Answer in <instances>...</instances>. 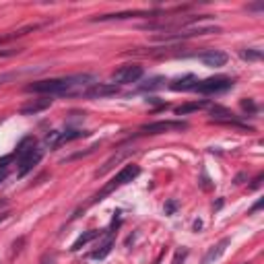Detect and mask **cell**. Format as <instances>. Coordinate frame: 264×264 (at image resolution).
Here are the masks:
<instances>
[{
    "mask_svg": "<svg viewBox=\"0 0 264 264\" xmlns=\"http://www.w3.org/2000/svg\"><path fill=\"white\" fill-rule=\"evenodd\" d=\"M93 75H73V76H60V78H43V81H33L31 85L25 87L27 93H41V95H75L85 93L87 87L95 85Z\"/></svg>",
    "mask_w": 264,
    "mask_h": 264,
    "instance_id": "6da1fadb",
    "label": "cell"
},
{
    "mask_svg": "<svg viewBox=\"0 0 264 264\" xmlns=\"http://www.w3.org/2000/svg\"><path fill=\"white\" fill-rule=\"evenodd\" d=\"M138 173H140V167H138V165H134V163L124 165V167H122V170H120V171L113 175V178L101 188V192H97V194L93 196L91 202H101L108 194H112L113 190H118V188H122V186H126L128 182H132L134 178H138Z\"/></svg>",
    "mask_w": 264,
    "mask_h": 264,
    "instance_id": "7a4b0ae2",
    "label": "cell"
},
{
    "mask_svg": "<svg viewBox=\"0 0 264 264\" xmlns=\"http://www.w3.org/2000/svg\"><path fill=\"white\" fill-rule=\"evenodd\" d=\"M233 87V78L229 76H210V78H205V81H198L194 91L202 93V95H213V93H223L227 89Z\"/></svg>",
    "mask_w": 264,
    "mask_h": 264,
    "instance_id": "3957f363",
    "label": "cell"
},
{
    "mask_svg": "<svg viewBox=\"0 0 264 264\" xmlns=\"http://www.w3.org/2000/svg\"><path fill=\"white\" fill-rule=\"evenodd\" d=\"M81 136H87V132L83 130H52L43 136V145L48 149H56V147H62L70 140H76Z\"/></svg>",
    "mask_w": 264,
    "mask_h": 264,
    "instance_id": "277c9868",
    "label": "cell"
},
{
    "mask_svg": "<svg viewBox=\"0 0 264 264\" xmlns=\"http://www.w3.org/2000/svg\"><path fill=\"white\" fill-rule=\"evenodd\" d=\"M143 76V66H138V64H126V66H122L118 68L116 73L112 75V83L113 85H130V83H136L138 78Z\"/></svg>",
    "mask_w": 264,
    "mask_h": 264,
    "instance_id": "5b68a950",
    "label": "cell"
},
{
    "mask_svg": "<svg viewBox=\"0 0 264 264\" xmlns=\"http://www.w3.org/2000/svg\"><path fill=\"white\" fill-rule=\"evenodd\" d=\"M188 124L180 120H161V122H151V124H143L140 126V132L143 134H161V132L167 130H186Z\"/></svg>",
    "mask_w": 264,
    "mask_h": 264,
    "instance_id": "8992f818",
    "label": "cell"
},
{
    "mask_svg": "<svg viewBox=\"0 0 264 264\" xmlns=\"http://www.w3.org/2000/svg\"><path fill=\"white\" fill-rule=\"evenodd\" d=\"M41 157H43V149L39 147H33L31 151H27L23 157H19V167H17V175L19 178H25L35 165H38L41 161Z\"/></svg>",
    "mask_w": 264,
    "mask_h": 264,
    "instance_id": "52a82bcc",
    "label": "cell"
},
{
    "mask_svg": "<svg viewBox=\"0 0 264 264\" xmlns=\"http://www.w3.org/2000/svg\"><path fill=\"white\" fill-rule=\"evenodd\" d=\"M118 91H120V87L113 85V83H95V85H91L89 89L85 91V95H87V97L103 99V97H112V95H116Z\"/></svg>",
    "mask_w": 264,
    "mask_h": 264,
    "instance_id": "ba28073f",
    "label": "cell"
},
{
    "mask_svg": "<svg viewBox=\"0 0 264 264\" xmlns=\"http://www.w3.org/2000/svg\"><path fill=\"white\" fill-rule=\"evenodd\" d=\"M198 60L208 68H221L227 64V54L225 52H219V50H208V52L198 54Z\"/></svg>",
    "mask_w": 264,
    "mask_h": 264,
    "instance_id": "9c48e42d",
    "label": "cell"
},
{
    "mask_svg": "<svg viewBox=\"0 0 264 264\" xmlns=\"http://www.w3.org/2000/svg\"><path fill=\"white\" fill-rule=\"evenodd\" d=\"M52 97H41V99H31L29 103H25L21 108V116H33V113H39L43 110H48L52 105Z\"/></svg>",
    "mask_w": 264,
    "mask_h": 264,
    "instance_id": "30bf717a",
    "label": "cell"
},
{
    "mask_svg": "<svg viewBox=\"0 0 264 264\" xmlns=\"http://www.w3.org/2000/svg\"><path fill=\"white\" fill-rule=\"evenodd\" d=\"M159 11H132V13H113V15H101L95 17V21H112V19H128V17H159Z\"/></svg>",
    "mask_w": 264,
    "mask_h": 264,
    "instance_id": "8fae6325",
    "label": "cell"
},
{
    "mask_svg": "<svg viewBox=\"0 0 264 264\" xmlns=\"http://www.w3.org/2000/svg\"><path fill=\"white\" fill-rule=\"evenodd\" d=\"M229 244H231L229 237H223V240L219 242L217 245H213V248H210V250L207 252V256H205V264H213L215 260L221 258V256H223V252L227 250V245H229Z\"/></svg>",
    "mask_w": 264,
    "mask_h": 264,
    "instance_id": "7c38bea8",
    "label": "cell"
},
{
    "mask_svg": "<svg viewBox=\"0 0 264 264\" xmlns=\"http://www.w3.org/2000/svg\"><path fill=\"white\" fill-rule=\"evenodd\" d=\"M39 27H41V25L33 23V25H25V27L17 29V31H8V33H2V35H0V43L13 41V39H17V38H23V35H27V33H31V31H38Z\"/></svg>",
    "mask_w": 264,
    "mask_h": 264,
    "instance_id": "4fadbf2b",
    "label": "cell"
},
{
    "mask_svg": "<svg viewBox=\"0 0 264 264\" xmlns=\"http://www.w3.org/2000/svg\"><path fill=\"white\" fill-rule=\"evenodd\" d=\"M196 83H198V78L194 75H186V76L178 78V81L170 83V89H173V91H190V89H194L196 87Z\"/></svg>",
    "mask_w": 264,
    "mask_h": 264,
    "instance_id": "5bb4252c",
    "label": "cell"
},
{
    "mask_svg": "<svg viewBox=\"0 0 264 264\" xmlns=\"http://www.w3.org/2000/svg\"><path fill=\"white\" fill-rule=\"evenodd\" d=\"M99 235H101V231H87V233H83V235H78V237H76V242L70 245V250H73V252L81 250L83 245H87L89 242H93L95 237H99Z\"/></svg>",
    "mask_w": 264,
    "mask_h": 264,
    "instance_id": "9a60e30c",
    "label": "cell"
},
{
    "mask_svg": "<svg viewBox=\"0 0 264 264\" xmlns=\"http://www.w3.org/2000/svg\"><path fill=\"white\" fill-rule=\"evenodd\" d=\"M207 101H192V103H184V105H180V108H175V116H186V113H190V112H198V110H202V108H207Z\"/></svg>",
    "mask_w": 264,
    "mask_h": 264,
    "instance_id": "2e32d148",
    "label": "cell"
},
{
    "mask_svg": "<svg viewBox=\"0 0 264 264\" xmlns=\"http://www.w3.org/2000/svg\"><path fill=\"white\" fill-rule=\"evenodd\" d=\"M130 153H134V149H126V151H122V153H118V155H113L112 159H108V161H105V165H103L101 170L97 171V175H103V173H108V171L112 170V167H113V163L122 161V159H124V157H128Z\"/></svg>",
    "mask_w": 264,
    "mask_h": 264,
    "instance_id": "e0dca14e",
    "label": "cell"
},
{
    "mask_svg": "<svg viewBox=\"0 0 264 264\" xmlns=\"http://www.w3.org/2000/svg\"><path fill=\"white\" fill-rule=\"evenodd\" d=\"M112 248H113V237L110 235L108 240H105V242L99 245V248L91 254V258H95V260H103V258H105V256H108V254L112 252Z\"/></svg>",
    "mask_w": 264,
    "mask_h": 264,
    "instance_id": "ac0fdd59",
    "label": "cell"
},
{
    "mask_svg": "<svg viewBox=\"0 0 264 264\" xmlns=\"http://www.w3.org/2000/svg\"><path fill=\"white\" fill-rule=\"evenodd\" d=\"M33 147H35V138H33V136H27V138H23L21 143L17 145V149H15V153H13V155L17 157V159H19V157H23L27 151H31Z\"/></svg>",
    "mask_w": 264,
    "mask_h": 264,
    "instance_id": "d6986e66",
    "label": "cell"
},
{
    "mask_svg": "<svg viewBox=\"0 0 264 264\" xmlns=\"http://www.w3.org/2000/svg\"><path fill=\"white\" fill-rule=\"evenodd\" d=\"M242 58H245V60H260V58H262V50H256V48H250V50H245V52H242Z\"/></svg>",
    "mask_w": 264,
    "mask_h": 264,
    "instance_id": "ffe728a7",
    "label": "cell"
},
{
    "mask_svg": "<svg viewBox=\"0 0 264 264\" xmlns=\"http://www.w3.org/2000/svg\"><path fill=\"white\" fill-rule=\"evenodd\" d=\"M15 159V155L11 153V155H4L2 159H0V170H8V163H11Z\"/></svg>",
    "mask_w": 264,
    "mask_h": 264,
    "instance_id": "44dd1931",
    "label": "cell"
},
{
    "mask_svg": "<svg viewBox=\"0 0 264 264\" xmlns=\"http://www.w3.org/2000/svg\"><path fill=\"white\" fill-rule=\"evenodd\" d=\"M242 108H244L245 112H248V110H250L252 113H254V112H256V105H254V101H250V99H244V101H242Z\"/></svg>",
    "mask_w": 264,
    "mask_h": 264,
    "instance_id": "7402d4cb",
    "label": "cell"
},
{
    "mask_svg": "<svg viewBox=\"0 0 264 264\" xmlns=\"http://www.w3.org/2000/svg\"><path fill=\"white\" fill-rule=\"evenodd\" d=\"M175 208H178V202H175V200H170V202L165 205V213H167V215H171Z\"/></svg>",
    "mask_w": 264,
    "mask_h": 264,
    "instance_id": "603a6c76",
    "label": "cell"
},
{
    "mask_svg": "<svg viewBox=\"0 0 264 264\" xmlns=\"http://www.w3.org/2000/svg\"><path fill=\"white\" fill-rule=\"evenodd\" d=\"M21 48H11V50H0V56H15V54H19Z\"/></svg>",
    "mask_w": 264,
    "mask_h": 264,
    "instance_id": "cb8c5ba5",
    "label": "cell"
},
{
    "mask_svg": "<svg viewBox=\"0 0 264 264\" xmlns=\"http://www.w3.org/2000/svg\"><path fill=\"white\" fill-rule=\"evenodd\" d=\"M8 217H11V210H2V213H0V223H2V221H6Z\"/></svg>",
    "mask_w": 264,
    "mask_h": 264,
    "instance_id": "d4e9b609",
    "label": "cell"
},
{
    "mask_svg": "<svg viewBox=\"0 0 264 264\" xmlns=\"http://www.w3.org/2000/svg\"><path fill=\"white\" fill-rule=\"evenodd\" d=\"M194 229H196V231L202 229V221H200V219H196V221H194Z\"/></svg>",
    "mask_w": 264,
    "mask_h": 264,
    "instance_id": "484cf974",
    "label": "cell"
},
{
    "mask_svg": "<svg viewBox=\"0 0 264 264\" xmlns=\"http://www.w3.org/2000/svg\"><path fill=\"white\" fill-rule=\"evenodd\" d=\"M6 175H8V170H0V182H2Z\"/></svg>",
    "mask_w": 264,
    "mask_h": 264,
    "instance_id": "4316f807",
    "label": "cell"
},
{
    "mask_svg": "<svg viewBox=\"0 0 264 264\" xmlns=\"http://www.w3.org/2000/svg\"><path fill=\"white\" fill-rule=\"evenodd\" d=\"M260 207H262V200H258V202H256V205H254V207H252V210H258Z\"/></svg>",
    "mask_w": 264,
    "mask_h": 264,
    "instance_id": "83f0119b",
    "label": "cell"
},
{
    "mask_svg": "<svg viewBox=\"0 0 264 264\" xmlns=\"http://www.w3.org/2000/svg\"><path fill=\"white\" fill-rule=\"evenodd\" d=\"M4 205H6V202H4V200H0V207H4Z\"/></svg>",
    "mask_w": 264,
    "mask_h": 264,
    "instance_id": "f1b7e54d",
    "label": "cell"
}]
</instances>
